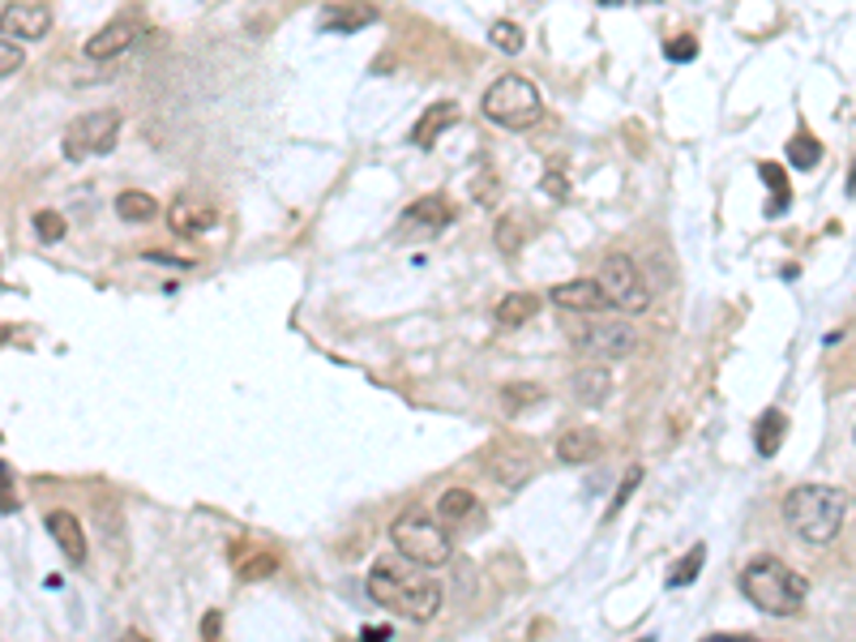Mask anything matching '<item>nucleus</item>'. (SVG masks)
I'll return each mask as SVG.
<instances>
[{
  "mask_svg": "<svg viewBox=\"0 0 856 642\" xmlns=\"http://www.w3.org/2000/svg\"><path fill=\"white\" fill-rule=\"evenodd\" d=\"M364 591H369L373 604H382L394 617L416 621V626H425V621H432L441 612V587L432 578H425V574H407L403 565L394 562L373 565L369 578H364Z\"/></svg>",
  "mask_w": 856,
  "mask_h": 642,
  "instance_id": "f257e3e1",
  "label": "nucleus"
},
{
  "mask_svg": "<svg viewBox=\"0 0 856 642\" xmlns=\"http://www.w3.org/2000/svg\"><path fill=\"white\" fill-rule=\"evenodd\" d=\"M848 519V497L831 484H801L783 497V522L805 544H831Z\"/></svg>",
  "mask_w": 856,
  "mask_h": 642,
  "instance_id": "f03ea898",
  "label": "nucleus"
},
{
  "mask_svg": "<svg viewBox=\"0 0 856 642\" xmlns=\"http://www.w3.org/2000/svg\"><path fill=\"white\" fill-rule=\"evenodd\" d=\"M740 596L754 604L758 612L797 617L805 608L810 583L788 562H779V557H754V562L740 569Z\"/></svg>",
  "mask_w": 856,
  "mask_h": 642,
  "instance_id": "7ed1b4c3",
  "label": "nucleus"
},
{
  "mask_svg": "<svg viewBox=\"0 0 856 642\" xmlns=\"http://www.w3.org/2000/svg\"><path fill=\"white\" fill-rule=\"evenodd\" d=\"M480 108H484L489 121L509 129V133H523V129H531V124L545 117L540 86L531 78H523V74H502V78L484 90Z\"/></svg>",
  "mask_w": 856,
  "mask_h": 642,
  "instance_id": "20e7f679",
  "label": "nucleus"
},
{
  "mask_svg": "<svg viewBox=\"0 0 856 642\" xmlns=\"http://www.w3.org/2000/svg\"><path fill=\"white\" fill-rule=\"evenodd\" d=\"M389 540H394V549H398L407 562L425 565V569H437V565H446L454 557V544H450L446 527L437 519H428L425 510L398 514L394 527H389Z\"/></svg>",
  "mask_w": 856,
  "mask_h": 642,
  "instance_id": "39448f33",
  "label": "nucleus"
},
{
  "mask_svg": "<svg viewBox=\"0 0 856 642\" xmlns=\"http://www.w3.org/2000/svg\"><path fill=\"white\" fill-rule=\"evenodd\" d=\"M600 287H604L608 305H613V309H622V313H643V309L651 305L647 275H643V270H638V262H634V257H625V253L604 257V266H600Z\"/></svg>",
  "mask_w": 856,
  "mask_h": 642,
  "instance_id": "423d86ee",
  "label": "nucleus"
},
{
  "mask_svg": "<svg viewBox=\"0 0 856 642\" xmlns=\"http://www.w3.org/2000/svg\"><path fill=\"white\" fill-rule=\"evenodd\" d=\"M120 112L117 108H99V112H86L65 129V159L81 163L86 155H108L120 137Z\"/></svg>",
  "mask_w": 856,
  "mask_h": 642,
  "instance_id": "0eeeda50",
  "label": "nucleus"
},
{
  "mask_svg": "<svg viewBox=\"0 0 856 642\" xmlns=\"http://www.w3.org/2000/svg\"><path fill=\"white\" fill-rule=\"evenodd\" d=\"M574 347L600 364H617L625 356H634L638 347V334L625 325V321H591L574 334Z\"/></svg>",
  "mask_w": 856,
  "mask_h": 642,
  "instance_id": "6e6552de",
  "label": "nucleus"
},
{
  "mask_svg": "<svg viewBox=\"0 0 856 642\" xmlns=\"http://www.w3.org/2000/svg\"><path fill=\"white\" fill-rule=\"evenodd\" d=\"M52 31V9L40 0H13L0 9V35L9 40H43Z\"/></svg>",
  "mask_w": 856,
  "mask_h": 642,
  "instance_id": "1a4fd4ad",
  "label": "nucleus"
},
{
  "mask_svg": "<svg viewBox=\"0 0 856 642\" xmlns=\"http://www.w3.org/2000/svg\"><path fill=\"white\" fill-rule=\"evenodd\" d=\"M441 228H450V206H446V198H420L403 210V219H398V241L437 236Z\"/></svg>",
  "mask_w": 856,
  "mask_h": 642,
  "instance_id": "9d476101",
  "label": "nucleus"
},
{
  "mask_svg": "<svg viewBox=\"0 0 856 642\" xmlns=\"http://www.w3.org/2000/svg\"><path fill=\"white\" fill-rule=\"evenodd\" d=\"M548 296H552V305H561V309H570V313H600V309L608 305V296H604L600 279L557 283V287H552Z\"/></svg>",
  "mask_w": 856,
  "mask_h": 642,
  "instance_id": "9b49d317",
  "label": "nucleus"
},
{
  "mask_svg": "<svg viewBox=\"0 0 856 642\" xmlns=\"http://www.w3.org/2000/svg\"><path fill=\"white\" fill-rule=\"evenodd\" d=\"M138 40V22H129V18H117V22H108L103 31H95L90 40H86V56L90 60H112V56H124L129 47Z\"/></svg>",
  "mask_w": 856,
  "mask_h": 642,
  "instance_id": "f8f14e48",
  "label": "nucleus"
},
{
  "mask_svg": "<svg viewBox=\"0 0 856 642\" xmlns=\"http://www.w3.org/2000/svg\"><path fill=\"white\" fill-rule=\"evenodd\" d=\"M47 535L56 540V549L65 553V562L69 565L86 562V531H81V522L74 519L69 510H52V514H47Z\"/></svg>",
  "mask_w": 856,
  "mask_h": 642,
  "instance_id": "ddd939ff",
  "label": "nucleus"
},
{
  "mask_svg": "<svg viewBox=\"0 0 856 642\" xmlns=\"http://www.w3.org/2000/svg\"><path fill=\"white\" fill-rule=\"evenodd\" d=\"M463 121V112H459V103H450V99H441V103H432L425 117L416 121V129H411V142L420 146V151H432L437 146V137L450 129V124H459Z\"/></svg>",
  "mask_w": 856,
  "mask_h": 642,
  "instance_id": "4468645a",
  "label": "nucleus"
},
{
  "mask_svg": "<svg viewBox=\"0 0 856 642\" xmlns=\"http://www.w3.org/2000/svg\"><path fill=\"white\" fill-rule=\"evenodd\" d=\"M377 22V9L373 4H360V0H348V4H330L321 13V31H339V35H355L364 26Z\"/></svg>",
  "mask_w": 856,
  "mask_h": 642,
  "instance_id": "2eb2a0df",
  "label": "nucleus"
},
{
  "mask_svg": "<svg viewBox=\"0 0 856 642\" xmlns=\"http://www.w3.org/2000/svg\"><path fill=\"white\" fill-rule=\"evenodd\" d=\"M531 476V454L518 450V445H497L493 450V480H502L506 488H518V484Z\"/></svg>",
  "mask_w": 856,
  "mask_h": 642,
  "instance_id": "dca6fc26",
  "label": "nucleus"
},
{
  "mask_svg": "<svg viewBox=\"0 0 856 642\" xmlns=\"http://www.w3.org/2000/svg\"><path fill=\"white\" fill-rule=\"evenodd\" d=\"M475 492L471 488H446L441 497H437V522L441 527H463V522L475 519Z\"/></svg>",
  "mask_w": 856,
  "mask_h": 642,
  "instance_id": "f3484780",
  "label": "nucleus"
},
{
  "mask_svg": "<svg viewBox=\"0 0 856 642\" xmlns=\"http://www.w3.org/2000/svg\"><path fill=\"white\" fill-rule=\"evenodd\" d=\"M574 395L586 402V407H600V402H608L613 395V377H608V368L604 364H586L574 373Z\"/></svg>",
  "mask_w": 856,
  "mask_h": 642,
  "instance_id": "a211bd4d",
  "label": "nucleus"
},
{
  "mask_svg": "<svg viewBox=\"0 0 856 642\" xmlns=\"http://www.w3.org/2000/svg\"><path fill=\"white\" fill-rule=\"evenodd\" d=\"M600 454V433L595 429H570L561 442H557V458L570 463V467H583Z\"/></svg>",
  "mask_w": 856,
  "mask_h": 642,
  "instance_id": "6ab92c4d",
  "label": "nucleus"
},
{
  "mask_svg": "<svg viewBox=\"0 0 856 642\" xmlns=\"http://www.w3.org/2000/svg\"><path fill=\"white\" fill-rule=\"evenodd\" d=\"M172 232L176 236H201V232H210L215 228V210H201V206H194L189 198H176V206H172Z\"/></svg>",
  "mask_w": 856,
  "mask_h": 642,
  "instance_id": "aec40b11",
  "label": "nucleus"
},
{
  "mask_svg": "<svg viewBox=\"0 0 856 642\" xmlns=\"http://www.w3.org/2000/svg\"><path fill=\"white\" fill-rule=\"evenodd\" d=\"M536 313H540V296H536V291H509L506 300L497 305V325L514 330V325L531 321Z\"/></svg>",
  "mask_w": 856,
  "mask_h": 642,
  "instance_id": "412c9836",
  "label": "nucleus"
},
{
  "mask_svg": "<svg viewBox=\"0 0 856 642\" xmlns=\"http://www.w3.org/2000/svg\"><path fill=\"white\" fill-rule=\"evenodd\" d=\"M783 433H788V416L783 411H762L758 416V429H754V445L762 458H776L779 445H783Z\"/></svg>",
  "mask_w": 856,
  "mask_h": 642,
  "instance_id": "4be33fe9",
  "label": "nucleus"
},
{
  "mask_svg": "<svg viewBox=\"0 0 856 642\" xmlns=\"http://www.w3.org/2000/svg\"><path fill=\"white\" fill-rule=\"evenodd\" d=\"M117 214L124 223H151L158 214V201L151 193H142V189H124L117 198Z\"/></svg>",
  "mask_w": 856,
  "mask_h": 642,
  "instance_id": "5701e85b",
  "label": "nucleus"
},
{
  "mask_svg": "<svg viewBox=\"0 0 856 642\" xmlns=\"http://www.w3.org/2000/svg\"><path fill=\"white\" fill-rule=\"evenodd\" d=\"M502 411L506 416H518V411H527V407H536V402L545 399V386H531V381H509L502 386Z\"/></svg>",
  "mask_w": 856,
  "mask_h": 642,
  "instance_id": "b1692460",
  "label": "nucleus"
},
{
  "mask_svg": "<svg viewBox=\"0 0 856 642\" xmlns=\"http://www.w3.org/2000/svg\"><path fill=\"white\" fill-rule=\"evenodd\" d=\"M758 176L767 180V189H771V201H767V214H783L788 210V201H792V189H788V180H783V167L779 163H758Z\"/></svg>",
  "mask_w": 856,
  "mask_h": 642,
  "instance_id": "393cba45",
  "label": "nucleus"
},
{
  "mask_svg": "<svg viewBox=\"0 0 856 642\" xmlns=\"http://www.w3.org/2000/svg\"><path fill=\"white\" fill-rule=\"evenodd\" d=\"M817 159H822V142H817L814 133L801 129V133L788 137V163H792V167H805V171H810V167H817Z\"/></svg>",
  "mask_w": 856,
  "mask_h": 642,
  "instance_id": "a878e982",
  "label": "nucleus"
},
{
  "mask_svg": "<svg viewBox=\"0 0 856 642\" xmlns=\"http://www.w3.org/2000/svg\"><path fill=\"white\" fill-rule=\"evenodd\" d=\"M702 562H706V544H694V549H690L681 562L672 565V574H668V587H690V583L699 578Z\"/></svg>",
  "mask_w": 856,
  "mask_h": 642,
  "instance_id": "bb28decb",
  "label": "nucleus"
},
{
  "mask_svg": "<svg viewBox=\"0 0 856 642\" xmlns=\"http://www.w3.org/2000/svg\"><path fill=\"white\" fill-rule=\"evenodd\" d=\"M489 40H493V47H502L506 56H518V52H523V31H518L514 22H493V26H489Z\"/></svg>",
  "mask_w": 856,
  "mask_h": 642,
  "instance_id": "cd10ccee",
  "label": "nucleus"
},
{
  "mask_svg": "<svg viewBox=\"0 0 856 642\" xmlns=\"http://www.w3.org/2000/svg\"><path fill=\"white\" fill-rule=\"evenodd\" d=\"M35 232H40V241H47V244H56V241H65V214H56V210H40L35 214Z\"/></svg>",
  "mask_w": 856,
  "mask_h": 642,
  "instance_id": "c85d7f7f",
  "label": "nucleus"
},
{
  "mask_svg": "<svg viewBox=\"0 0 856 642\" xmlns=\"http://www.w3.org/2000/svg\"><path fill=\"white\" fill-rule=\"evenodd\" d=\"M26 65V52H22V40H9V35H0V78H9V74H18Z\"/></svg>",
  "mask_w": 856,
  "mask_h": 642,
  "instance_id": "c756f323",
  "label": "nucleus"
},
{
  "mask_svg": "<svg viewBox=\"0 0 856 642\" xmlns=\"http://www.w3.org/2000/svg\"><path fill=\"white\" fill-rule=\"evenodd\" d=\"M663 56H668V60H677V65H685V60H694V56H699V40H694V35H677V40L663 43Z\"/></svg>",
  "mask_w": 856,
  "mask_h": 642,
  "instance_id": "7c9ffc66",
  "label": "nucleus"
},
{
  "mask_svg": "<svg viewBox=\"0 0 856 642\" xmlns=\"http://www.w3.org/2000/svg\"><path fill=\"white\" fill-rule=\"evenodd\" d=\"M638 480H643V467H634V472H629V476L622 480V488H617V497H613V510H608V514H617L625 501H629V492L638 488Z\"/></svg>",
  "mask_w": 856,
  "mask_h": 642,
  "instance_id": "2f4dec72",
  "label": "nucleus"
},
{
  "mask_svg": "<svg viewBox=\"0 0 856 642\" xmlns=\"http://www.w3.org/2000/svg\"><path fill=\"white\" fill-rule=\"evenodd\" d=\"M240 574H244L249 583H253V578H271V574H274V557H257V562H249V565H244Z\"/></svg>",
  "mask_w": 856,
  "mask_h": 642,
  "instance_id": "473e14b6",
  "label": "nucleus"
},
{
  "mask_svg": "<svg viewBox=\"0 0 856 642\" xmlns=\"http://www.w3.org/2000/svg\"><path fill=\"white\" fill-rule=\"evenodd\" d=\"M0 510L9 514V510H18V501H13V488H9V467L0 463Z\"/></svg>",
  "mask_w": 856,
  "mask_h": 642,
  "instance_id": "72a5a7b5",
  "label": "nucleus"
},
{
  "mask_svg": "<svg viewBox=\"0 0 856 642\" xmlns=\"http://www.w3.org/2000/svg\"><path fill=\"white\" fill-rule=\"evenodd\" d=\"M545 193H548V198H557V201H561V198H566V193H570V180L552 171V176H545Z\"/></svg>",
  "mask_w": 856,
  "mask_h": 642,
  "instance_id": "f704fd0d",
  "label": "nucleus"
},
{
  "mask_svg": "<svg viewBox=\"0 0 856 642\" xmlns=\"http://www.w3.org/2000/svg\"><path fill=\"white\" fill-rule=\"evenodd\" d=\"M219 626H223V617H219V612H206V621H201V639H215V634H219Z\"/></svg>",
  "mask_w": 856,
  "mask_h": 642,
  "instance_id": "c9c22d12",
  "label": "nucleus"
},
{
  "mask_svg": "<svg viewBox=\"0 0 856 642\" xmlns=\"http://www.w3.org/2000/svg\"><path fill=\"white\" fill-rule=\"evenodd\" d=\"M360 639H369V642H386V639H389V630H386V626H364V630H360Z\"/></svg>",
  "mask_w": 856,
  "mask_h": 642,
  "instance_id": "e433bc0d",
  "label": "nucleus"
},
{
  "mask_svg": "<svg viewBox=\"0 0 856 642\" xmlns=\"http://www.w3.org/2000/svg\"><path fill=\"white\" fill-rule=\"evenodd\" d=\"M514 228H518L514 219H509L506 228H502V248H514V244H518V232H514Z\"/></svg>",
  "mask_w": 856,
  "mask_h": 642,
  "instance_id": "4c0bfd02",
  "label": "nucleus"
},
{
  "mask_svg": "<svg viewBox=\"0 0 856 642\" xmlns=\"http://www.w3.org/2000/svg\"><path fill=\"white\" fill-rule=\"evenodd\" d=\"M711 642H754L749 634H711Z\"/></svg>",
  "mask_w": 856,
  "mask_h": 642,
  "instance_id": "58836bf2",
  "label": "nucleus"
},
{
  "mask_svg": "<svg viewBox=\"0 0 856 642\" xmlns=\"http://www.w3.org/2000/svg\"><path fill=\"white\" fill-rule=\"evenodd\" d=\"M595 4H604V9H617V4H625V0H595Z\"/></svg>",
  "mask_w": 856,
  "mask_h": 642,
  "instance_id": "ea45409f",
  "label": "nucleus"
}]
</instances>
